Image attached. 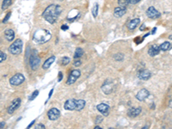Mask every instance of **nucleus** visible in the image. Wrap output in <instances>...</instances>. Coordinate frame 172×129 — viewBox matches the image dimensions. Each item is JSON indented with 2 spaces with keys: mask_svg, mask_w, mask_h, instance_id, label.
<instances>
[{
  "mask_svg": "<svg viewBox=\"0 0 172 129\" xmlns=\"http://www.w3.org/2000/svg\"><path fill=\"white\" fill-rule=\"evenodd\" d=\"M80 64H81V61H80L79 59L75 60V62H74V65H75V66H79Z\"/></svg>",
  "mask_w": 172,
  "mask_h": 129,
  "instance_id": "obj_32",
  "label": "nucleus"
},
{
  "mask_svg": "<svg viewBox=\"0 0 172 129\" xmlns=\"http://www.w3.org/2000/svg\"><path fill=\"white\" fill-rule=\"evenodd\" d=\"M34 121H33V122H31V123H30V124H29V126H28V128H30V127H32V126H33V125H34Z\"/></svg>",
  "mask_w": 172,
  "mask_h": 129,
  "instance_id": "obj_38",
  "label": "nucleus"
},
{
  "mask_svg": "<svg viewBox=\"0 0 172 129\" xmlns=\"http://www.w3.org/2000/svg\"><path fill=\"white\" fill-rule=\"evenodd\" d=\"M98 8H99L98 4H95V5L92 8V15H93L94 17H96L97 16V14H98Z\"/></svg>",
  "mask_w": 172,
  "mask_h": 129,
  "instance_id": "obj_25",
  "label": "nucleus"
},
{
  "mask_svg": "<svg viewBox=\"0 0 172 129\" xmlns=\"http://www.w3.org/2000/svg\"><path fill=\"white\" fill-rule=\"evenodd\" d=\"M81 75V72L79 70H74L72 71L70 75H69L68 79H67V81H66V83L71 85V84H73L76 81L78 80V79L80 77Z\"/></svg>",
  "mask_w": 172,
  "mask_h": 129,
  "instance_id": "obj_6",
  "label": "nucleus"
},
{
  "mask_svg": "<svg viewBox=\"0 0 172 129\" xmlns=\"http://www.w3.org/2000/svg\"><path fill=\"white\" fill-rule=\"evenodd\" d=\"M62 78H63V74L62 72H59V77H58V81H61L62 80Z\"/></svg>",
  "mask_w": 172,
  "mask_h": 129,
  "instance_id": "obj_34",
  "label": "nucleus"
},
{
  "mask_svg": "<svg viewBox=\"0 0 172 129\" xmlns=\"http://www.w3.org/2000/svg\"><path fill=\"white\" fill-rule=\"evenodd\" d=\"M5 126V123L3 122V121H2V122H0V128H3V127Z\"/></svg>",
  "mask_w": 172,
  "mask_h": 129,
  "instance_id": "obj_37",
  "label": "nucleus"
},
{
  "mask_svg": "<svg viewBox=\"0 0 172 129\" xmlns=\"http://www.w3.org/2000/svg\"><path fill=\"white\" fill-rule=\"evenodd\" d=\"M146 15L152 19H157L160 16V13L157 11V10H156L154 7L152 6L148 8V10L146 11Z\"/></svg>",
  "mask_w": 172,
  "mask_h": 129,
  "instance_id": "obj_9",
  "label": "nucleus"
},
{
  "mask_svg": "<svg viewBox=\"0 0 172 129\" xmlns=\"http://www.w3.org/2000/svg\"><path fill=\"white\" fill-rule=\"evenodd\" d=\"M22 46H23L22 41L21 39H17L10 45V47L9 48V51L11 54L17 55V54H19L22 53Z\"/></svg>",
  "mask_w": 172,
  "mask_h": 129,
  "instance_id": "obj_3",
  "label": "nucleus"
},
{
  "mask_svg": "<svg viewBox=\"0 0 172 129\" xmlns=\"http://www.w3.org/2000/svg\"><path fill=\"white\" fill-rule=\"evenodd\" d=\"M25 80V78L24 76L22 74V73H17L16 75H14L10 79V83L11 85H15V86H17V85H20L22 84L23 82Z\"/></svg>",
  "mask_w": 172,
  "mask_h": 129,
  "instance_id": "obj_5",
  "label": "nucleus"
},
{
  "mask_svg": "<svg viewBox=\"0 0 172 129\" xmlns=\"http://www.w3.org/2000/svg\"><path fill=\"white\" fill-rule=\"evenodd\" d=\"M52 37V34L49 30L45 29H41L37 30L34 34L33 39L36 43L39 44H43L48 42Z\"/></svg>",
  "mask_w": 172,
  "mask_h": 129,
  "instance_id": "obj_2",
  "label": "nucleus"
},
{
  "mask_svg": "<svg viewBox=\"0 0 172 129\" xmlns=\"http://www.w3.org/2000/svg\"><path fill=\"white\" fill-rule=\"evenodd\" d=\"M20 104H21V99H20V98H16V99H14V100L12 101V102L10 103V107L8 108V113L10 114L14 113L17 109L19 108Z\"/></svg>",
  "mask_w": 172,
  "mask_h": 129,
  "instance_id": "obj_7",
  "label": "nucleus"
},
{
  "mask_svg": "<svg viewBox=\"0 0 172 129\" xmlns=\"http://www.w3.org/2000/svg\"><path fill=\"white\" fill-rule=\"evenodd\" d=\"M140 0H130L129 1V4H136L137 3H138Z\"/></svg>",
  "mask_w": 172,
  "mask_h": 129,
  "instance_id": "obj_33",
  "label": "nucleus"
},
{
  "mask_svg": "<svg viewBox=\"0 0 172 129\" xmlns=\"http://www.w3.org/2000/svg\"><path fill=\"white\" fill-rule=\"evenodd\" d=\"M40 63H41V59L36 54V50H34V53L30 56V60H29V64H30L31 69L33 71L37 70V68H38Z\"/></svg>",
  "mask_w": 172,
  "mask_h": 129,
  "instance_id": "obj_4",
  "label": "nucleus"
},
{
  "mask_svg": "<svg viewBox=\"0 0 172 129\" xmlns=\"http://www.w3.org/2000/svg\"><path fill=\"white\" fill-rule=\"evenodd\" d=\"M61 11L62 10H61V7L59 5L51 4L48 7H47V9L44 11V12L42 13V16L49 23L53 24L57 21L59 16L60 15Z\"/></svg>",
  "mask_w": 172,
  "mask_h": 129,
  "instance_id": "obj_1",
  "label": "nucleus"
},
{
  "mask_svg": "<svg viewBox=\"0 0 172 129\" xmlns=\"http://www.w3.org/2000/svg\"><path fill=\"white\" fill-rule=\"evenodd\" d=\"M127 11V9L126 7H121V6H119V7H116L115 9V11H114V15L115 17H120L122 16Z\"/></svg>",
  "mask_w": 172,
  "mask_h": 129,
  "instance_id": "obj_18",
  "label": "nucleus"
},
{
  "mask_svg": "<svg viewBox=\"0 0 172 129\" xmlns=\"http://www.w3.org/2000/svg\"><path fill=\"white\" fill-rule=\"evenodd\" d=\"M61 29H62V30H67V29H68V26L63 24V25L61 26Z\"/></svg>",
  "mask_w": 172,
  "mask_h": 129,
  "instance_id": "obj_35",
  "label": "nucleus"
},
{
  "mask_svg": "<svg viewBox=\"0 0 172 129\" xmlns=\"http://www.w3.org/2000/svg\"><path fill=\"white\" fill-rule=\"evenodd\" d=\"M11 3H12V0H3L2 4V7H1L2 10H6L7 8H9Z\"/></svg>",
  "mask_w": 172,
  "mask_h": 129,
  "instance_id": "obj_24",
  "label": "nucleus"
},
{
  "mask_svg": "<svg viewBox=\"0 0 172 129\" xmlns=\"http://www.w3.org/2000/svg\"><path fill=\"white\" fill-rule=\"evenodd\" d=\"M65 109L66 110H75L76 108V100L75 99H70L67 100L64 105Z\"/></svg>",
  "mask_w": 172,
  "mask_h": 129,
  "instance_id": "obj_15",
  "label": "nucleus"
},
{
  "mask_svg": "<svg viewBox=\"0 0 172 129\" xmlns=\"http://www.w3.org/2000/svg\"><path fill=\"white\" fill-rule=\"evenodd\" d=\"M38 95H39V91H38V90H34V92L32 93V95L30 96V97H29V101H33L34 98L37 97Z\"/></svg>",
  "mask_w": 172,
  "mask_h": 129,
  "instance_id": "obj_29",
  "label": "nucleus"
},
{
  "mask_svg": "<svg viewBox=\"0 0 172 129\" xmlns=\"http://www.w3.org/2000/svg\"><path fill=\"white\" fill-rule=\"evenodd\" d=\"M84 54V50L81 48H78L75 51V53H74V59L75 60H78V59H80Z\"/></svg>",
  "mask_w": 172,
  "mask_h": 129,
  "instance_id": "obj_22",
  "label": "nucleus"
},
{
  "mask_svg": "<svg viewBox=\"0 0 172 129\" xmlns=\"http://www.w3.org/2000/svg\"><path fill=\"white\" fill-rule=\"evenodd\" d=\"M156 30H157V29H156V28H155V29H153V30H152V34H154L155 31H156Z\"/></svg>",
  "mask_w": 172,
  "mask_h": 129,
  "instance_id": "obj_40",
  "label": "nucleus"
},
{
  "mask_svg": "<svg viewBox=\"0 0 172 129\" xmlns=\"http://www.w3.org/2000/svg\"><path fill=\"white\" fill-rule=\"evenodd\" d=\"M59 115H60L59 110L58 109H55V108L51 109L48 112V116L49 120H51V121H56V120H58L59 117Z\"/></svg>",
  "mask_w": 172,
  "mask_h": 129,
  "instance_id": "obj_8",
  "label": "nucleus"
},
{
  "mask_svg": "<svg viewBox=\"0 0 172 129\" xmlns=\"http://www.w3.org/2000/svg\"><path fill=\"white\" fill-rule=\"evenodd\" d=\"M139 22H140L139 18H134V19H133V20H131V21L127 23V28H128V29H130V30L135 29L137 28L138 25L139 24Z\"/></svg>",
  "mask_w": 172,
  "mask_h": 129,
  "instance_id": "obj_17",
  "label": "nucleus"
},
{
  "mask_svg": "<svg viewBox=\"0 0 172 129\" xmlns=\"http://www.w3.org/2000/svg\"><path fill=\"white\" fill-rule=\"evenodd\" d=\"M112 86H113V83L111 81H106V83L103 84V87H102V90L106 95H108V94L112 92V90H113Z\"/></svg>",
  "mask_w": 172,
  "mask_h": 129,
  "instance_id": "obj_14",
  "label": "nucleus"
},
{
  "mask_svg": "<svg viewBox=\"0 0 172 129\" xmlns=\"http://www.w3.org/2000/svg\"><path fill=\"white\" fill-rule=\"evenodd\" d=\"M54 61H55V57H54V56H52V57H50L49 59H48V60L44 62V64L42 65V68H43L44 70L48 69Z\"/></svg>",
  "mask_w": 172,
  "mask_h": 129,
  "instance_id": "obj_21",
  "label": "nucleus"
},
{
  "mask_svg": "<svg viewBox=\"0 0 172 129\" xmlns=\"http://www.w3.org/2000/svg\"><path fill=\"white\" fill-rule=\"evenodd\" d=\"M70 58L68 57H64L62 60H61V64L62 65H66V64H68L70 63Z\"/></svg>",
  "mask_w": 172,
  "mask_h": 129,
  "instance_id": "obj_27",
  "label": "nucleus"
},
{
  "mask_svg": "<svg viewBox=\"0 0 172 129\" xmlns=\"http://www.w3.org/2000/svg\"><path fill=\"white\" fill-rule=\"evenodd\" d=\"M171 48V42H169V41H165V42H164L161 46H160V49H161V51H168V50H170Z\"/></svg>",
  "mask_w": 172,
  "mask_h": 129,
  "instance_id": "obj_23",
  "label": "nucleus"
},
{
  "mask_svg": "<svg viewBox=\"0 0 172 129\" xmlns=\"http://www.w3.org/2000/svg\"><path fill=\"white\" fill-rule=\"evenodd\" d=\"M4 37L7 41H11L15 38V33L12 29H6L4 32Z\"/></svg>",
  "mask_w": 172,
  "mask_h": 129,
  "instance_id": "obj_19",
  "label": "nucleus"
},
{
  "mask_svg": "<svg viewBox=\"0 0 172 129\" xmlns=\"http://www.w3.org/2000/svg\"><path fill=\"white\" fill-rule=\"evenodd\" d=\"M103 116H100V115H98V116H96L95 122H96V124H98V123H101V122L103 121Z\"/></svg>",
  "mask_w": 172,
  "mask_h": 129,
  "instance_id": "obj_30",
  "label": "nucleus"
},
{
  "mask_svg": "<svg viewBox=\"0 0 172 129\" xmlns=\"http://www.w3.org/2000/svg\"><path fill=\"white\" fill-rule=\"evenodd\" d=\"M145 29V24L142 25V27H140V30H144Z\"/></svg>",
  "mask_w": 172,
  "mask_h": 129,
  "instance_id": "obj_39",
  "label": "nucleus"
},
{
  "mask_svg": "<svg viewBox=\"0 0 172 129\" xmlns=\"http://www.w3.org/2000/svg\"><path fill=\"white\" fill-rule=\"evenodd\" d=\"M85 107V100H82V99L76 100V108H75V110L80 111V110H82Z\"/></svg>",
  "mask_w": 172,
  "mask_h": 129,
  "instance_id": "obj_20",
  "label": "nucleus"
},
{
  "mask_svg": "<svg viewBox=\"0 0 172 129\" xmlns=\"http://www.w3.org/2000/svg\"><path fill=\"white\" fill-rule=\"evenodd\" d=\"M36 128H46V127L43 124H38L36 126Z\"/></svg>",
  "mask_w": 172,
  "mask_h": 129,
  "instance_id": "obj_36",
  "label": "nucleus"
},
{
  "mask_svg": "<svg viewBox=\"0 0 172 129\" xmlns=\"http://www.w3.org/2000/svg\"><path fill=\"white\" fill-rule=\"evenodd\" d=\"M99 128H101L100 127H98V126H96V128H95V129H99Z\"/></svg>",
  "mask_w": 172,
  "mask_h": 129,
  "instance_id": "obj_41",
  "label": "nucleus"
},
{
  "mask_svg": "<svg viewBox=\"0 0 172 129\" xmlns=\"http://www.w3.org/2000/svg\"><path fill=\"white\" fill-rule=\"evenodd\" d=\"M6 58H7L6 54L4 53H3V52L0 51V63L3 62V61H4L6 60Z\"/></svg>",
  "mask_w": 172,
  "mask_h": 129,
  "instance_id": "obj_28",
  "label": "nucleus"
},
{
  "mask_svg": "<svg viewBox=\"0 0 172 129\" xmlns=\"http://www.w3.org/2000/svg\"><path fill=\"white\" fill-rule=\"evenodd\" d=\"M138 79H139L146 81L151 78L152 74H151V72H150L148 70H141V71L138 72Z\"/></svg>",
  "mask_w": 172,
  "mask_h": 129,
  "instance_id": "obj_12",
  "label": "nucleus"
},
{
  "mask_svg": "<svg viewBox=\"0 0 172 129\" xmlns=\"http://www.w3.org/2000/svg\"><path fill=\"white\" fill-rule=\"evenodd\" d=\"M149 95H150V92H149L147 90L142 89V90H140L137 93L136 98H137L138 101L142 102V101H145L147 97H149Z\"/></svg>",
  "mask_w": 172,
  "mask_h": 129,
  "instance_id": "obj_10",
  "label": "nucleus"
},
{
  "mask_svg": "<svg viewBox=\"0 0 172 129\" xmlns=\"http://www.w3.org/2000/svg\"><path fill=\"white\" fill-rule=\"evenodd\" d=\"M10 15H11V12H9V13H8V14H7V15L5 16L4 19L3 20V22H7V21L9 20V18L10 17Z\"/></svg>",
  "mask_w": 172,
  "mask_h": 129,
  "instance_id": "obj_31",
  "label": "nucleus"
},
{
  "mask_svg": "<svg viewBox=\"0 0 172 129\" xmlns=\"http://www.w3.org/2000/svg\"><path fill=\"white\" fill-rule=\"evenodd\" d=\"M96 108H97V110L104 116L108 115V114H109V106L108 105H107L105 103H101V104H98Z\"/></svg>",
  "mask_w": 172,
  "mask_h": 129,
  "instance_id": "obj_11",
  "label": "nucleus"
},
{
  "mask_svg": "<svg viewBox=\"0 0 172 129\" xmlns=\"http://www.w3.org/2000/svg\"><path fill=\"white\" fill-rule=\"evenodd\" d=\"M141 111H142V110H141V108H140V107H137V108H131V109H129L127 114H128L130 117L134 118V117H136V116H138V114H140Z\"/></svg>",
  "mask_w": 172,
  "mask_h": 129,
  "instance_id": "obj_16",
  "label": "nucleus"
},
{
  "mask_svg": "<svg viewBox=\"0 0 172 129\" xmlns=\"http://www.w3.org/2000/svg\"><path fill=\"white\" fill-rule=\"evenodd\" d=\"M130 0H118V4L121 7H127V4H129Z\"/></svg>",
  "mask_w": 172,
  "mask_h": 129,
  "instance_id": "obj_26",
  "label": "nucleus"
},
{
  "mask_svg": "<svg viewBox=\"0 0 172 129\" xmlns=\"http://www.w3.org/2000/svg\"><path fill=\"white\" fill-rule=\"evenodd\" d=\"M161 49H160V46L157 45H152L149 49H148V54L152 57H154L156 55H157L160 53Z\"/></svg>",
  "mask_w": 172,
  "mask_h": 129,
  "instance_id": "obj_13",
  "label": "nucleus"
}]
</instances>
